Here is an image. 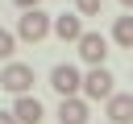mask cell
Masks as SVG:
<instances>
[{"mask_svg":"<svg viewBox=\"0 0 133 124\" xmlns=\"http://www.w3.org/2000/svg\"><path fill=\"white\" fill-rule=\"evenodd\" d=\"M54 33V17H46L42 8H29L21 21H17V37L21 41H42V37H50Z\"/></svg>","mask_w":133,"mask_h":124,"instance_id":"6da1fadb","label":"cell"},{"mask_svg":"<svg viewBox=\"0 0 133 124\" xmlns=\"http://www.w3.org/2000/svg\"><path fill=\"white\" fill-rule=\"evenodd\" d=\"M12 4H17V8H25V12H29V8H42V0H12Z\"/></svg>","mask_w":133,"mask_h":124,"instance_id":"4fadbf2b","label":"cell"},{"mask_svg":"<svg viewBox=\"0 0 133 124\" xmlns=\"http://www.w3.org/2000/svg\"><path fill=\"white\" fill-rule=\"evenodd\" d=\"M121 4H125V8H129V12H133V0H121Z\"/></svg>","mask_w":133,"mask_h":124,"instance_id":"9a60e30c","label":"cell"},{"mask_svg":"<svg viewBox=\"0 0 133 124\" xmlns=\"http://www.w3.org/2000/svg\"><path fill=\"white\" fill-rule=\"evenodd\" d=\"M75 12L79 17H100V0H75Z\"/></svg>","mask_w":133,"mask_h":124,"instance_id":"7c38bea8","label":"cell"},{"mask_svg":"<svg viewBox=\"0 0 133 124\" xmlns=\"http://www.w3.org/2000/svg\"><path fill=\"white\" fill-rule=\"evenodd\" d=\"M108 124H133V95H112L108 99Z\"/></svg>","mask_w":133,"mask_h":124,"instance_id":"ba28073f","label":"cell"},{"mask_svg":"<svg viewBox=\"0 0 133 124\" xmlns=\"http://www.w3.org/2000/svg\"><path fill=\"white\" fill-rule=\"evenodd\" d=\"M75 45H79V58L87 66H104V58H108V37L104 33H83Z\"/></svg>","mask_w":133,"mask_h":124,"instance_id":"5b68a950","label":"cell"},{"mask_svg":"<svg viewBox=\"0 0 133 124\" xmlns=\"http://www.w3.org/2000/svg\"><path fill=\"white\" fill-rule=\"evenodd\" d=\"M112 41H116L121 50H133V17H116V25H112Z\"/></svg>","mask_w":133,"mask_h":124,"instance_id":"30bf717a","label":"cell"},{"mask_svg":"<svg viewBox=\"0 0 133 124\" xmlns=\"http://www.w3.org/2000/svg\"><path fill=\"white\" fill-rule=\"evenodd\" d=\"M50 87H54L62 99H75V95L83 91V74H79L71 62H62V66H54V70H50Z\"/></svg>","mask_w":133,"mask_h":124,"instance_id":"3957f363","label":"cell"},{"mask_svg":"<svg viewBox=\"0 0 133 124\" xmlns=\"http://www.w3.org/2000/svg\"><path fill=\"white\" fill-rule=\"evenodd\" d=\"M12 116H17V124H42L46 107H42L33 95H17V103H12Z\"/></svg>","mask_w":133,"mask_h":124,"instance_id":"52a82bcc","label":"cell"},{"mask_svg":"<svg viewBox=\"0 0 133 124\" xmlns=\"http://www.w3.org/2000/svg\"><path fill=\"white\" fill-rule=\"evenodd\" d=\"M33 83H37V79H33V66H25V62H8V66L0 70V87H4L8 95H29Z\"/></svg>","mask_w":133,"mask_h":124,"instance_id":"7a4b0ae2","label":"cell"},{"mask_svg":"<svg viewBox=\"0 0 133 124\" xmlns=\"http://www.w3.org/2000/svg\"><path fill=\"white\" fill-rule=\"evenodd\" d=\"M87 29H83V17L79 12H58L54 17V37H62V41H79Z\"/></svg>","mask_w":133,"mask_h":124,"instance_id":"8992f818","label":"cell"},{"mask_svg":"<svg viewBox=\"0 0 133 124\" xmlns=\"http://www.w3.org/2000/svg\"><path fill=\"white\" fill-rule=\"evenodd\" d=\"M112 83H116V79L108 74V66H91V70L83 74V95H87V99H104V103H108V99L116 95V91H112Z\"/></svg>","mask_w":133,"mask_h":124,"instance_id":"277c9868","label":"cell"},{"mask_svg":"<svg viewBox=\"0 0 133 124\" xmlns=\"http://www.w3.org/2000/svg\"><path fill=\"white\" fill-rule=\"evenodd\" d=\"M0 124H17V116L12 112H0Z\"/></svg>","mask_w":133,"mask_h":124,"instance_id":"5bb4252c","label":"cell"},{"mask_svg":"<svg viewBox=\"0 0 133 124\" xmlns=\"http://www.w3.org/2000/svg\"><path fill=\"white\" fill-rule=\"evenodd\" d=\"M58 124H87V99H62L58 103Z\"/></svg>","mask_w":133,"mask_h":124,"instance_id":"9c48e42d","label":"cell"},{"mask_svg":"<svg viewBox=\"0 0 133 124\" xmlns=\"http://www.w3.org/2000/svg\"><path fill=\"white\" fill-rule=\"evenodd\" d=\"M12 50H17V33L0 29V58H12Z\"/></svg>","mask_w":133,"mask_h":124,"instance_id":"8fae6325","label":"cell"}]
</instances>
